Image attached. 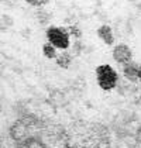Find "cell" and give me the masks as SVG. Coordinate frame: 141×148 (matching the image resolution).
Instances as JSON below:
<instances>
[{"instance_id": "obj_6", "label": "cell", "mask_w": 141, "mask_h": 148, "mask_svg": "<svg viewBox=\"0 0 141 148\" xmlns=\"http://www.w3.org/2000/svg\"><path fill=\"white\" fill-rule=\"evenodd\" d=\"M96 34H97V38L103 44H106V45H113L114 44V33H113V30H112L110 25H107V24L100 25L97 28Z\"/></svg>"}, {"instance_id": "obj_9", "label": "cell", "mask_w": 141, "mask_h": 148, "mask_svg": "<svg viewBox=\"0 0 141 148\" xmlns=\"http://www.w3.org/2000/svg\"><path fill=\"white\" fill-rule=\"evenodd\" d=\"M138 82L141 83V64H138Z\"/></svg>"}, {"instance_id": "obj_2", "label": "cell", "mask_w": 141, "mask_h": 148, "mask_svg": "<svg viewBox=\"0 0 141 148\" xmlns=\"http://www.w3.org/2000/svg\"><path fill=\"white\" fill-rule=\"evenodd\" d=\"M45 37H47L48 42H51L54 47H57L59 51L68 49L70 47V42H72L68 28L59 27V25H49L45 31Z\"/></svg>"}, {"instance_id": "obj_5", "label": "cell", "mask_w": 141, "mask_h": 148, "mask_svg": "<svg viewBox=\"0 0 141 148\" xmlns=\"http://www.w3.org/2000/svg\"><path fill=\"white\" fill-rule=\"evenodd\" d=\"M73 55H72V52H70L69 49H62V51H58V54H57V57L54 59V62H55V65L61 69H69L72 66V64H73Z\"/></svg>"}, {"instance_id": "obj_7", "label": "cell", "mask_w": 141, "mask_h": 148, "mask_svg": "<svg viewBox=\"0 0 141 148\" xmlns=\"http://www.w3.org/2000/svg\"><path fill=\"white\" fill-rule=\"evenodd\" d=\"M58 48L57 47H54L51 42H44L42 44V47H41V52H42V55H44V58L45 59H48V61H54L55 59V57H57V54H58Z\"/></svg>"}, {"instance_id": "obj_3", "label": "cell", "mask_w": 141, "mask_h": 148, "mask_svg": "<svg viewBox=\"0 0 141 148\" xmlns=\"http://www.w3.org/2000/svg\"><path fill=\"white\" fill-rule=\"evenodd\" d=\"M112 58L117 65H124L130 61H133V51L127 44L124 42H118V44H113V49H112Z\"/></svg>"}, {"instance_id": "obj_8", "label": "cell", "mask_w": 141, "mask_h": 148, "mask_svg": "<svg viewBox=\"0 0 141 148\" xmlns=\"http://www.w3.org/2000/svg\"><path fill=\"white\" fill-rule=\"evenodd\" d=\"M68 33H69V35H70V38L72 40H78L79 41V38L82 37V31L78 28V27H75V25H70V27H68Z\"/></svg>"}, {"instance_id": "obj_10", "label": "cell", "mask_w": 141, "mask_h": 148, "mask_svg": "<svg viewBox=\"0 0 141 148\" xmlns=\"http://www.w3.org/2000/svg\"><path fill=\"white\" fill-rule=\"evenodd\" d=\"M137 137H138V141H140V144H141V127L138 128V134H137Z\"/></svg>"}, {"instance_id": "obj_4", "label": "cell", "mask_w": 141, "mask_h": 148, "mask_svg": "<svg viewBox=\"0 0 141 148\" xmlns=\"http://www.w3.org/2000/svg\"><path fill=\"white\" fill-rule=\"evenodd\" d=\"M121 75L124 79H127L131 83L138 82V64L134 61H130L127 64L121 65Z\"/></svg>"}, {"instance_id": "obj_1", "label": "cell", "mask_w": 141, "mask_h": 148, "mask_svg": "<svg viewBox=\"0 0 141 148\" xmlns=\"http://www.w3.org/2000/svg\"><path fill=\"white\" fill-rule=\"evenodd\" d=\"M118 72L110 64H99L94 68V80L96 85L103 92H112L118 85Z\"/></svg>"}]
</instances>
